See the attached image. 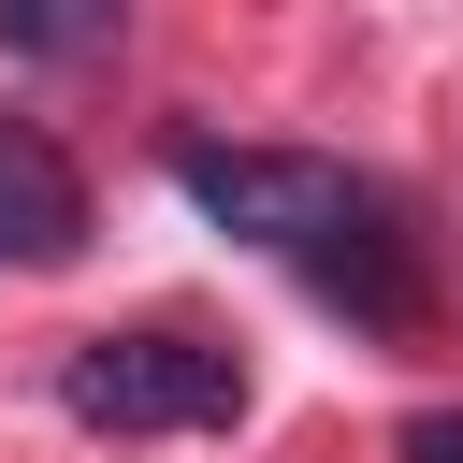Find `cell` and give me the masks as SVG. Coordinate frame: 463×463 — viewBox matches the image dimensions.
Listing matches in <instances>:
<instances>
[{
  "label": "cell",
  "mask_w": 463,
  "mask_h": 463,
  "mask_svg": "<svg viewBox=\"0 0 463 463\" xmlns=\"http://www.w3.org/2000/svg\"><path fill=\"white\" fill-rule=\"evenodd\" d=\"M174 188L232 232V246H260V260H304L347 318H405L420 304V275H405V232H391V203L347 174V159H304V145H217V130H188L174 145Z\"/></svg>",
  "instance_id": "obj_1"
},
{
  "label": "cell",
  "mask_w": 463,
  "mask_h": 463,
  "mask_svg": "<svg viewBox=\"0 0 463 463\" xmlns=\"http://www.w3.org/2000/svg\"><path fill=\"white\" fill-rule=\"evenodd\" d=\"M58 405L87 434H232L246 420V362L203 333H87L58 362Z\"/></svg>",
  "instance_id": "obj_2"
},
{
  "label": "cell",
  "mask_w": 463,
  "mask_h": 463,
  "mask_svg": "<svg viewBox=\"0 0 463 463\" xmlns=\"http://www.w3.org/2000/svg\"><path fill=\"white\" fill-rule=\"evenodd\" d=\"M87 246V188H72V159L29 130V116H0V260H72Z\"/></svg>",
  "instance_id": "obj_3"
},
{
  "label": "cell",
  "mask_w": 463,
  "mask_h": 463,
  "mask_svg": "<svg viewBox=\"0 0 463 463\" xmlns=\"http://www.w3.org/2000/svg\"><path fill=\"white\" fill-rule=\"evenodd\" d=\"M116 14L130 0H0V43L14 58H87V43H116Z\"/></svg>",
  "instance_id": "obj_4"
},
{
  "label": "cell",
  "mask_w": 463,
  "mask_h": 463,
  "mask_svg": "<svg viewBox=\"0 0 463 463\" xmlns=\"http://www.w3.org/2000/svg\"><path fill=\"white\" fill-rule=\"evenodd\" d=\"M405 463H463V405H420L405 420Z\"/></svg>",
  "instance_id": "obj_5"
}]
</instances>
